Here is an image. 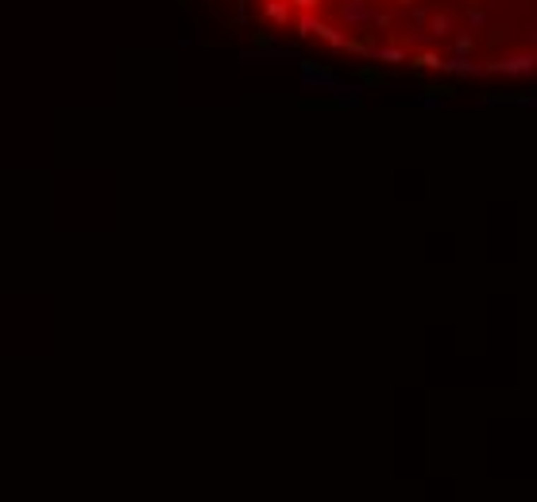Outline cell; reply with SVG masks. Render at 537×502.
<instances>
[{"mask_svg":"<svg viewBox=\"0 0 537 502\" xmlns=\"http://www.w3.org/2000/svg\"><path fill=\"white\" fill-rule=\"evenodd\" d=\"M259 8L363 59L460 78L537 73V0H259Z\"/></svg>","mask_w":537,"mask_h":502,"instance_id":"obj_1","label":"cell"}]
</instances>
